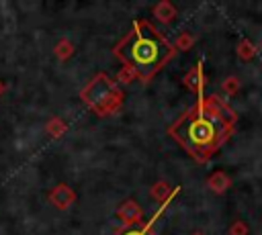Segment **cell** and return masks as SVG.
<instances>
[{
	"instance_id": "obj_1",
	"label": "cell",
	"mask_w": 262,
	"mask_h": 235,
	"mask_svg": "<svg viewBox=\"0 0 262 235\" xmlns=\"http://www.w3.org/2000/svg\"><path fill=\"white\" fill-rule=\"evenodd\" d=\"M115 53L139 78H149L172 55V47L147 20H137L133 31L117 45Z\"/></svg>"
},
{
	"instance_id": "obj_2",
	"label": "cell",
	"mask_w": 262,
	"mask_h": 235,
	"mask_svg": "<svg viewBox=\"0 0 262 235\" xmlns=\"http://www.w3.org/2000/svg\"><path fill=\"white\" fill-rule=\"evenodd\" d=\"M229 125L203 100L172 127V135L196 157H207L227 135Z\"/></svg>"
},
{
	"instance_id": "obj_3",
	"label": "cell",
	"mask_w": 262,
	"mask_h": 235,
	"mask_svg": "<svg viewBox=\"0 0 262 235\" xmlns=\"http://www.w3.org/2000/svg\"><path fill=\"white\" fill-rule=\"evenodd\" d=\"M82 100L96 110L98 114H111L115 112L121 102H123V94L119 92L117 84L106 76V74H98L84 90H82Z\"/></svg>"
},
{
	"instance_id": "obj_4",
	"label": "cell",
	"mask_w": 262,
	"mask_h": 235,
	"mask_svg": "<svg viewBox=\"0 0 262 235\" xmlns=\"http://www.w3.org/2000/svg\"><path fill=\"white\" fill-rule=\"evenodd\" d=\"M76 200V194L68 188V186H57L53 192H51V202L55 204V206H59V208H66V206H70L72 202Z\"/></svg>"
},
{
	"instance_id": "obj_5",
	"label": "cell",
	"mask_w": 262,
	"mask_h": 235,
	"mask_svg": "<svg viewBox=\"0 0 262 235\" xmlns=\"http://www.w3.org/2000/svg\"><path fill=\"white\" fill-rule=\"evenodd\" d=\"M119 215L125 219V223H127V225H131V227H133V225L141 219V208H139L133 200H127V202L119 208Z\"/></svg>"
},
{
	"instance_id": "obj_6",
	"label": "cell",
	"mask_w": 262,
	"mask_h": 235,
	"mask_svg": "<svg viewBox=\"0 0 262 235\" xmlns=\"http://www.w3.org/2000/svg\"><path fill=\"white\" fill-rule=\"evenodd\" d=\"M154 16H158V20H162V22H170L176 16V8L170 2H160L154 8Z\"/></svg>"
},
{
	"instance_id": "obj_7",
	"label": "cell",
	"mask_w": 262,
	"mask_h": 235,
	"mask_svg": "<svg viewBox=\"0 0 262 235\" xmlns=\"http://www.w3.org/2000/svg\"><path fill=\"white\" fill-rule=\"evenodd\" d=\"M227 186H229V178L223 174V172H215L211 178H209V188L213 190V192H225L227 190Z\"/></svg>"
},
{
	"instance_id": "obj_8",
	"label": "cell",
	"mask_w": 262,
	"mask_h": 235,
	"mask_svg": "<svg viewBox=\"0 0 262 235\" xmlns=\"http://www.w3.org/2000/svg\"><path fill=\"white\" fill-rule=\"evenodd\" d=\"M121 235H149V233H145V231H143L141 227H135V225H133V227L125 229V231H123Z\"/></svg>"
},
{
	"instance_id": "obj_9",
	"label": "cell",
	"mask_w": 262,
	"mask_h": 235,
	"mask_svg": "<svg viewBox=\"0 0 262 235\" xmlns=\"http://www.w3.org/2000/svg\"><path fill=\"white\" fill-rule=\"evenodd\" d=\"M246 233H248V227H244L242 223H235V227H233L231 235H246Z\"/></svg>"
},
{
	"instance_id": "obj_10",
	"label": "cell",
	"mask_w": 262,
	"mask_h": 235,
	"mask_svg": "<svg viewBox=\"0 0 262 235\" xmlns=\"http://www.w3.org/2000/svg\"><path fill=\"white\" fill-rule=\"evenodd\" d=\"M196 235H199V233H196Z\"/></svg>"
}]
</instances>
